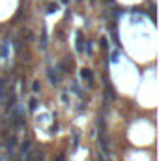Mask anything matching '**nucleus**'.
Wrapping results in <instances>:
<instances>
[{"label": "nucleus", "mask_w": 159, "mask_h": 161, "mask_svg": "<svg viewBox=\"0 0 159 161\" xmlns=\"http://www.w3.org/2000/svg\"><path fill=\"white\" fill-rule=\"evenodd\" d=\"M81 77H82V79H86L88 83H90V81H94V73L90 71V70H82V71H81Z\"/></svg>", "instance_id": "1"}, {"label": "nucleus", "mask_w": 159, "mask_h": 161, "mask_svg": "<svg viewBox=\"0 0 159 161\" xmlns=\"http://www.w3.org/2000/svg\"><path fill=\"white\" fill-rule=\"evenodd\" d=\"M47 75H49V79H51V83H53V84H58V77L53 73V70H47Z\"/></svg>", "instance_id": "2"}, {"label": "nucleus", "mask_w": 159, "mask_h": 161, "mask_svg": "<svg viewBox=\"0 0 159 161\" xmlns=\"http://www.w3.org/2000/svg\"><path fill=\"white\" fill-rule=\"evenodd\" d=\"M77 51H82V34H77Z\"/></svg>", "instance_id": "3"}, {"label": "nucleus", "mask_w": 159, "mask_h": 161, "mask_svg": "<svg viewBox=\"0 0 159 161\" xmlns=\"http://www.w3.org/2000/svg\"><path fill=\"white\" fill-rule=\"evenodd\" d=\"M28 150H30V143L26 141L25 144H22V148H21V154H28Z\"/></svg>", "instance_id": "4"}, {"label": "nucleus", "mask_w": 159, "mask_h": 161, "mask_svg": "<svg viewBox=\"0 0 159 161\" xmlns=\"http://www.w3.org/2000/svg\"><path fill=\"white\" fill-rule=\"evenodd\" d=\"M56 10H58L56 4H51V6H49V13H53V11H56Z\"/></svg>", "instance_id": "5"}, {"label": "nucleus", "mask_w": 159, "mask_h": 161, "mask_svg": "<svg viewBox=\"0 0 159 161\" xmlns=\"http://www.w3.org/2000/svg\"><path fill=\"white\" fill-rule=\"evenodd\" d=\"M32 88H34V92H38V90H39V83H34V86H32Z\"/></svg>", "instance_id": "6"}]
</instances>
